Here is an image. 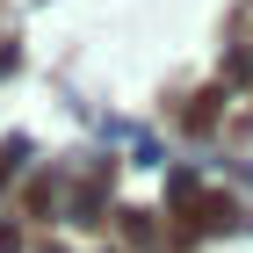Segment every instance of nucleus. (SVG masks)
Returning a JSON list of instances; mask_svg holds the SVG:
<instances>
[]
</instances>
